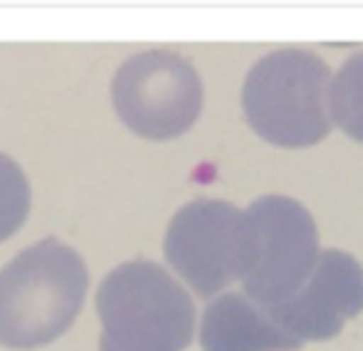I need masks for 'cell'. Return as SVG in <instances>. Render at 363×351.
<instances>
[{"mask_svg":"<svg viewBox=\"0 0 363 351\" xmlns=\"http://www.w3.org/2000/svg\"><path fill=\"white\" fill-rule=\"evenodd\" d=\"M89 272L69 245L45 238L0 269V344L38 349L69 329L84 304Z\"/></svg>","mask_w":363,"mask_h":351,"instance_id":"6da1fadb","label":"cell"},{"mask_svg":"<svg viewBox=\"0 0 363 351\" xmlns=\"http://www.w3.org/2000/svg\"><path fill=\"white\" fill-rule=\"evenodd\" d=\"M99 351H183L193 342L196 307L161 264L114 267L96 289Z\"/></svg>","mask_w":363,"mask_h":351,"instance_id":"7a4b0ae2","label":"cell"},{"mask_svg":"<svg viewBox=\"0 0 363 351\" xmlns=\"http://www.w3.org/2000/svg\"><path fill=\"white\" fill-rule=\"evenodd\" d=\"M331 72L319 55L284 48L264 55L242 87V109L257 136L282 149L319 144L331 131Z\"/></svg>","mask_w":363,"mask_h":351,"instance_id":"3957f363","label":"cell"},{"mask_svg":"<svg viewBox=\"0 0 363 351\" xmlns=\"http://www.w3.org/2000/svg\"><path fill=\"white\" fill-rule=\"evenodd\" d=\"M319 260V233L311 213L287 196L257 198L242 211L240 274L242 289L259 307L287 302Z\"/></svg>","mask_w":363,"mask_h":351,"instance_id":"277c9868","label":"cell"},{"mask_svg":"<svg viewBox=\"0 0 363 351\" xmlns=\"http://www.w3.org/2000/svg\"><path fill=\"white\" fill-rule=\"evenodd\" d=\"M111 101L134 134L168 141L196 124L203 109V82L191 60L168 50H146L116 69Z\"/></svg>","mask_w":363,"mask_h":351,"instance_id":"5b68a950","label":"cell"},{"mask_svg":"<svg viewBox=\"0 0 363 351\" xmlns=\"http://www.w3.org/2000/svg\"><path fill=\"white\" fill-rule=\"evenodd\" d=\"M242 211L225 201H193L173 216L163 250L198 297H213L240 274Z\"/></svg>","mask_w":363,"mask_h":351,"instance_id":"8992f818","label":"cell"},{"mask_svg":"<svg viewBox=\"0 0 363 351\" xmlns=\"http://www.w3.org/2000/svg\"><path fill=\"white\" fill-rule=\"evenodd\" d=\"M363 309V267L341 250L319 252L311 274L279 307L272 319L299 344L326 342Z\"/></svg>","mask_w":363,"mask_h":351,"instance_id":"52a82bcc","label":"cell"},{"mask_svg":"<svg viewBox=\"0 0 363 351\" xmlns=\"http://www.w3.org/2000/svg\"><path fill=\"white\" fill-rule=\"evenodd\" d=\"M203 351H284L301 344L245 292L213 299L201 319Z\"/></svg>","mask_w":363,"mask_h":351,"instance_id":"ba28073f","label":"cell"},{"mask_svg":"<svg viewBox=\"0 0 363 351\" xmlns=\"http://www.w3.org/2000/svg\"><path fill=\"white\" fill-rule=\"evenodd\" d=\"M329 119L346 136L363 144V52L341 65L326 91Z\"/></svg>","mask_w":363,"mask_h":351,"instance_id":"9c48e42d","label":"cell"},{"mask_svg":"<svg viewBox=\"0 0 363 351\" xmlns=\"http://www.w3.org/2000/svg\"><path fill=\"white\" fill-rule=\"evenodd\" d=\"M30 213V183L23 169L0 151V243L23 228Z\"/></svg>","mask_w":363,"mask_h":351,"instance_id":"30bf717a","label":"cell"}]
</instances>
